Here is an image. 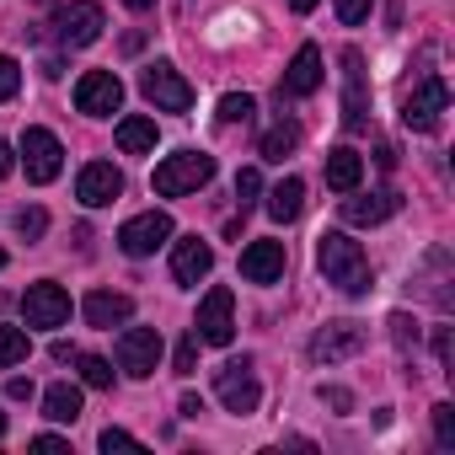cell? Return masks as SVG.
I'll return each instance as SVG.
<instances>
[{
    "label": "cell",
    "mask_w": 455,
    "mask_h": 455,
    "mask_svg": "<svg viewBox=\"0 0 455 455\" xmlns=\"http://www.w3.org/2000/svg\"><path fill=\"white\" fill-rule=\"evenodd\" d=\"M316 263H322V274H327V284H338L343 295H370V258H364V247L354 242V236H343V231H322V242H316Z\"/></svg>",
    "instance_id": "obj_1"
},
{
    "label": "cell",
    "mask_w": 455,
    "mask_h": 455,
    "mask_svg": "<svg viewBox=\"0 0 455 455\" xmlns=\"http://www.w3.org/2000/svg\"><path fill=\"white\" fill-rule=\"evenodd\" d=\"M209 177H214V156H204V150H177V156H166V161L156 166L150 188H156L161 198H182V193H198Z\"/></svg>",
    "instance_id": "obj_2"
},
{
    "label": "cell",
    "mask_w": 455,
    "mask_h": 455,
    "mask_svg": "<svg viewBox=\"0 0 455 455\" xmlns=\"http://www.w3.org/2000/svg\"><path fill=\"white\" fill-rule=\"evenodd\" d=\"M214 396L225 402V412H236V418L258 412L263 386H258V375H252V359H231V364H220V370H214Z\"/></svg>",
    "instance_id": "obj_3"
},
{
    "label": "cell",
    "mask_w": 455,
    "mask_h": 455,
    "mask_svg": "<svg viewBox=\"0 0 455 455\" xmlns=\"http://www.w3.org/2000/svg\"><path fill=\"white\" fill-rule=\"evenodd\" d=\"M444 108H450V81H444V76H423V81L407 92V102H402V124L418 129V134H434Z\"/></svg>",
    "instance_id": "obj_4"
},
{
    "label": "cell",
    "mask_w": 455,
    "mask_h": 455,
    "mask_svg": "<svg viewBox=\"0 0 455 455\" xmlns=\"http://www.w3.org/2000/svg\"><path fill=\"white\" fill-rule=\"evenodd\" d=\"M193 332H198V343H209V348H225V343L236 338V295L225 290V284H214V290L204 295Z\"/></svg>",
    "instance_id": "obj_5"
},
{
    "label": "cell",
    "mask_w": 455,
    "mask_h": 455,
    "mask_svg": "<svg viewBox=\"0 0 455 455\" xmlns=\"http://www.w3.org/2000/svg\"><path fill=\"white\" fill-rule=\"evenodd\" d=\"M140 92H145L161 113H188V108H193V86H188L166 60H156V65L140 70Z\"/></svg>",
    "instance_id": "obj_6"
},
{
    "label": "cell",
    "mask_w": 455,
    "mask_h": 455,
    "mask_svg": "<svg viewBox=\"0 0 455 455\" xmlns=\"http://www.w3.org/2000/svg\"><path fill=\"white\" fill-rule=\"evenodd\" d=\"M118 102H124V81H118L113 70H86V76L76 81V108H81L86 118L118 113Z\"/></svg>",
    "instance_id": "obj_7"
},
{
    "label": "cell",
    "mask_w": 455,
    "mask_h": 455,
    "mask_svg": "<svg viewBox=\"0 0 455 455\" xmlns=\"http://www.w3.org/2000/svg\"><path fill=\"white\" fill-rule=\"evenodd\" d=\"M22 166H28V182H54L60 166H65V145H60V134H49V129H28V134H22Z\"/></svg>",
    "instance_id": "obj_8"
},
{
    "label": "cell",
    "mask_w": 455,
    "mask_h": 455,
    "mask_svg": "<svg viewBox=\"0 0 455 455\" xmlns=\"http://www.w3.org/2000/svg\"><path fill=\"white\" fill-rule=\"evenodd\" d=\"M118 370H129L134 380L156 375V370H161V332H156V327H129V332L118 338Z\"/></svg>",
    "instance_id": "obj_9"
},
{
    "label": "cell",
    "mask_w": 455,
    "mask_h": 455,
    "mask_svg": "<svg viewBox=\"0 0 455 455\" xmlns=\"http://www.w3.org/2000/svg\"><path fill=\"white\" fill-rule=\"evenodd\" d=\"M161 242H172V214H161V209H145V214H134L124 231H118V247L129 252V258H150Z\"/></svg>",
    "instance_id": "obj_10"
},
{
    "label": "cell",
    "mask_w": 455,
    "mask_h": 455,
    "mask_svg": "<svg viewBox=\"0 0 455 455\" xmlns=\"http://www.w3.org/2000/svg\"><path fill=\"white\" fill-rule=\"evenodd\" d=\"M364 327L359 322H327L316 338H311V359L316 364H343V359H354L359 348H364Z\"/></svg>",
    "instance_id": "obj_11"
},
{
    "label": "cell",
    "mask_w": 455,
    "mask_h": 455,
    "mask_svg": "<svg viewBox=\"0 0 455 455\" xmlns=\"http://www.w3.org/2000/svg\"><path fill=\"white\" fill-rule=\"evenodd\" d=\"M102 22H108V17H102L97 0H76V6H65V12L54 17L65 49H86V44H97V38H102Z\"/></svg>",
    "instance_id": "obj_12"
},
{
    "label": "cell",
    "mask_w": 455,
    "mask_h": 455,
    "mask_svg": "<svg viewBox=\"0 0 455 455\" xmlns=\"http://www.w3.org/2000/svg\"><path fill=\"white\" fill-rule=\"evenodd\" d=\"M343 124H348L354 134H364V129H370V97H364V54H359V49H348V54H343Z\"/></svg>",
    "instance_id": "obj_13"
},
{
    "label": "cell",
    "mask_w": 455,
    "mask_h": 455,
    "mask_svg": "<svg viewBox=\"0 0 455 455\" xmlns=\"http://www.w3.org/2000/svg\"><path fill=\"white\" fill-rule=\"evenodd\" d=\"M22 316H28V327H65L70 322V295L60 284H28Z\"/></svg>",
    "instance_id": "obj_14"
},
{
    "label": "cell",
    "mask_w": 455,
    "mask_h": 455,
    "mask_svg": "<svg viewBox=\"0 0 455 455\" xmlns=\"http://www.w3.org/2000/svg\"><path fill=\"white\" fill-rule=\"evenodd\" d=\"M118 193H124V177H118L113 161H92V166H81V177H76V198H81L86 209H102V204H113Z\"/></svg>",
    "instance_id": "obj_15"
},
{
    "label": "cell",
    "mask_w": 455,
    "mask_h": 455,
    "mask_svg": "<svg viewBox=\"0 0 455 455\" xmlns=\"http://www.w3.org/2000/svg\"><path fill=\"white\" fill-rule=\"evenodd\" d=\"M316 86H322V49L316 44H300L295 60H290V70H284L279 97H311Z\"/></svg>",
    "instance_id": "obj_16"
},
{
    "label": "cell",
    "mask_w": 455,
    "mask_h": 455,
    "mask_svg": "<svg viewBox=\"0 0 455 455\" xmlns=\"http://www.w3.org/2000/svg\"><path fill=\"white\" fill-rule=\"evenodd\" d=\"M284 242H252L247 252H242V279L247 284H274V279H284Z\"/></svg>",
    "instance_id": "obj_17"
},
{
    "label": "cell",
    "mask_w": 455,
    "mask_h": 455,
    "mask_svg": "<svg viewBox=\"0 0 455 455\" xmlns=\"http://www.w3.org/2000/svg\"><path fill=\"white\" fill-rule=\"evenodd\" d=\"M396 193H348L343 204H338V214L348 220V225H380V220H391L396 214Z\"/></svg>",
    "instance_id": "obj_18"
},
{
    "label": "cell",
    "mask_w": 455,
    "mask_h": 455,
    "mask_svg": "<svg viewBox=\"0 0 455 455\" xmlns=\"http://www.w3.org/2000/svg\"><path fill=\"white\" fill-rule=\"evenodd\" d=\"M209 268H214V247L209 242H198V236L177 242V252H172V279L177 284H198V279H209Z\"/></svg>",
    "instance_id": "obj_19"
},
{
    "label": "cell",
    "mask_w": 455,
    "mask_h": 455,
    "mask_svg": "<svg viewBox=\"0 0 455 455\" xmlns=\"http://www.w3.org/2000/svg\"><path fill=\"white\" fill-rule=\"evenodd\" d=\"M81 311H86V322H92V327L113 332V327H124V322L134 316V300H129V295H118V290H92Z\"/></svg>",
    "instance_id": "obj_20"
},
{
    "label": "cell",
    "mask_w": 455,
    "mask_h": 455,
    "mask_svg": "<svg viewBox=\"0 0 455 455\" xmlns=\"http://www.w3.org/2000/svg\"><path fill=\"white\" fill-rule=\"evenodd\" d=\"M359 177H364V161H359V150H327V188L332 193H354L359 188Z\"/></svg>",
    "instance_id": "obj_21"
},
{
    "label": "cell",
    "mask_w": 455,
    "mask_h": 455,
    "mask_svg": "<svg viewBox=\"0 0 455 455\" xmlns=\"http://www.w3.org/2000/svg\"><path fill=\"white\" fill-rule=\"evenodd\" d=\"M300 209H306V182H300V177H284V182L268 193V214H274L279 225H290V220H300Z\"/></svg>",
    "instance_id": "obj_22"
},
{
    "label": "cell",
    "mask_w": 455,
    "mask_h": 455,
    "mask_svg": "<svg viewBox=\"0 0 455 455\" xmlns=\"http://www.w3.org/2000/svg\"><path fill=\"white\" fill-rule=\"evenodd\" d=\"M44 418H54V423H76V418H81V391H76L70 380H54V386L44 391Z\"/></svg>",
    "instance_id": "obj_23"
},
{
    "label": "cell",
    "mask_w": 455,
    "mask_h": 455,
    "mask_svg": "<svg viewBox=\"0 0 455 455\" xmlns=\"http://www.w3.org/2000/svg\"><path fill=\"white\" fill-rule=\"evenodd\" d=\"M118 150L124 156H150L156 150V118H124L118 124Z\"/></svg>",
    "instance_id": "obj_24"
},
{
    "label": "cell",
    "mask_w": 455,
    "mask_h": 455,
    "mask_svg": "<svg viewBox=\"0 0 455 455\" xmlns=\"http://www.w3.org/2000/svg\"><path fill=\"white\" fill-rule=\"evenodd\" d=\"M295 145H300V129H295V124H279V129L263 134V161H284Z\"/></svg>",
    "instance_id": "obj_25"
},
{
    "label": "cell",
    "mask_w": 455,
    "mask_h": 455,
    "mask_svg": "<svg viewBox=\"0 0 455 455\" xmlns=\"http://www.w3.org/2000/svg\"><path fill=\"white\" fill-rule=\"evenodd\" d=\"M28 332L22 327H0V370H12V364H22L28 359Z\"/></svg>",
    "instance_id": "obj_26"
},
{
    "label": "cell",
    "mask_w": 455,
    "mask_h": 455,
    "mask_svg": "<svg viewBox=\"0 0 455 455\" xmlns=\"http://www.w3.org/2000/svg\"><path fill=\"white\" fill-rule=\"evenodd\" d=\"M76 364H81V380H86L92 391H108V386H113V364H108L102 354H76Z\"/></svg>",
    "instance_id": "obj_27"
},
{
    "label": "cell",
    "mask_w": 455,
    "mask_h": 455,
    "mask_svg": "<svg viewBox=\"0 0 455 455\" xmlns=\"http://www.w3.org/2000/svg\"><path fill=\"white\" fill-rule=\"evenodd\" d=\"M252 113H258V102L247 92H231L220 102V124H252Z\"/></svg>",
    "instance_id": "obj_28"
},
{
    "label": "cell",
    "mask_w": 455,
    "mask_h": 455,
    "mask_svg": "<svg viewBox=\"0 0 455 455\" xmlns=\"http://www.w3.org/2000/svg\"><path fill=\"white\" fill-rule=\"evenodd\" d=\"M258 193H263V177H258V166H247V172H236V204H242V214L258 204Z\"/></svg>",
    "instance_id": "obj_29"
},
{
    "label": "cell",
    "mask_w": 455,
    "mask_h": 455,
    "mask_svg": "<svg viewBox=\"0 0 455 455\" xmlns=\"http://www.w3.org/2000/svg\"><path fill=\"white\" fill-rule=\"evenodd\" d=\"M434 439H439V450H450V444H455V407H450V402H439V407H434Z\"/></svg>",
    "instance_id": "obj_30"
},
{
    "label": "cell",
    "mask_w": 455,
    "mask_h": 455,
    "mask_svg": "<svg viewBox=\"0 0 455 455\" xmlns=\"http://www.w3.org/2000/svg\"><path fill=\"white\" fill-rule=\"evenodd\" d=\"M17 86H22V65H17L12 54H0V102H12Z\"/></svg>",
    "instance_id": "obj_31"
},
{
    "label": "cell",
    "mask_w": 455,
    "mask_h": 455,
    "mask_svg": "<svg viewBox=\"0 0 455 455\" xmlns=\"http://www.w3.org/2000/svg\"><path fill=\"white\" fill-rule=\"evenodd\" d=\"M44 231H49V214H44V209H22V214H17V236L38 242Z\"/></svg>",
    "instance_id": "obj_32"
},
{
    "label": "cell",
    "mask_w": 455,
    "mask_h": 455,
    "mask_svg": "<svg viewBox=\"0 0 455 455\" xmlns=\"http://www.w3.org/2000/svg\"><path fill=\"white\" fill-rule=\"evenodd\" d=\"M172 370H177V375H193V370H198V332H188V338L177 343V359H172Z\"/></svg>",
    "instance_id": "obj_33"
},
{
    "label": "cell",
    "mask_w": 455,
    "mask_h": 455,
    "mask_svg": "<svg viewBox=\"0 0 455 455\" xmlns=\"http://www.w3.org/2000/svg\"><path fill=\"white\" fill-rule=\"evenodd\" d=\"M391 338H396V348H418V322L407 311H396L391 316Z\"/></svg>",
    "instance_id": "obj_34"
},
{
    "label": "cell",
    "mask_w": 455,
    "mask_h": 455,
    "mask_svg": "<svg viewBox=\"0 0 455 455\" xmlns=\"http://www.w3.org/2000/svg\"><path fill=\"white\" fill-rule=\"evenodd\" d=\"M370 6H375V0H338V22L343 28H359L370 17Z\"/></svg>",
    "instance_id": "obj_35"
},
{
    "label": "cell",
    "mask_w": 455,
    "mask_h": 455,
    "mask_svg": "<svg viewBox=\"0 0 455 455\" xmlns=\"http://www.w3.org/2000/svg\"><path fill=\"white\" fill-rule=\"evenodd\" d=\"M322 402H327L332 412H348V407H354V396H348L343 386H322Z\"/></svg>",
    "instance_id": "obj_36"
},
{
    "label": "cell",
    "mask_w": 455,
    "mask_h": 455,
    "mask_svg": "<svg viewBox=\"0 0 455 455\" xmlns=\"http://www.w3.org/2000/svg\"><path fill=\"white\" fill-rule=\"evenodd\" d=\"M129 444H140L129 428H102V450H129Z\"/></svg>",
    "instance_id": "obj_37"
},
{
    "label": "cell",
    "mask_w": 455,
    "mask_h": 455,
    "mask_svg": "<svg viewBox=\"0 0 455 455\" xmlns=\"http://www.w3.org/2000/svg\"><path fill=\"white\" fill-rule=\"evenodd\" d=\"M6 396H12V402H33V380H28V375H12V380H6Z\"/></svg>",
    "instance_id": "obj_38"
},
{
    "label": "cell",
    "mask_w": 455,
    "mask_h": 455,
    "mask_svg": "<svg viewBox=\"0 0 455 455\" xmlns=\"http://www.w3.org/2000/svg\"><path fill=\"white\" fill-rule=\"evenodd\" d=\"M434 359L450 370V327H434Z\"/></svg>",
    "instance_id": "obj_39"
},
{
    "label": "cell",
    "mask_w": 455,
    "mask_h": 455,
    "mask_svg": "<svg viewBox=\"0 0 455 455\" xmlns=\"http://www.w3.org/2000/svg\"><path fill=\"white\" fill-rule=\"evenodd\" d=\"M177 407H182V418H198V412H204V402H198L193 391H182V402H177Z\"/></svg>",
    "instance_id": "obj_40"
},
{
    "label": "cell",
    "mask_w": 455,
    "mask_h": 455,
    "mask_svg": "<svg viewBox=\"0 0 455 455\" xmlns=\"http://www.w3.org/2000/svg\"><path fill=\"white\" fill-rule=\"evenodd\" d=\"M33 450H65V439H60V434H38Z\"/></svg>",
    "instance_id": "obj_41"
},
{
    "label": "cell",
    "mask_w": 455,
    "mask_h": 455,
    "mask_svg": "<svg viewBox=\"0 0 455 455\" xmlns=\"http://www.w3.org/2000/svg\"><path fill=\"white\" fill-rule=\"evenodd\" d=\"M6 177H12V145L0 140V182H6Z\"/></svg>",
    "instance_id": "obj_42"
},
{
    "label": "cell",
    "mask_w": 455,
    "mask_h": 455,
    "mask_svg": "<svg viewBox=\"0 0 455 455\" xmlns=\"http://www.w3.org/2000/svg\"><path fill=\"white\" fill-rule=\"evenodd\" d=\"M290 12H300V17H311V12H316V0H290Z\"/></svg>",
    "instance_id": "obj_43"
},
{
    "label": "cell",
    "mask_w": 455,
    "mask_h": 455,
    "mask_svg": "<svg viewBox=\"0 0 455 455\" xmlns=\"http://www.w3.org/2000/svg\"><path fill=\"white\" fill-rule=\"evenodd\" d=\"M124 6H129V12H150V6H156V0H124Z\"/></svg>",
    "instance_id": "obj_44"
},
{
    "label": "cell",
    "mask_w": 455,
    "mask_h": 455,
    "mask_svg": "<svg viewBox=\"0 0 455 455\" xmlns=\"http://www.w3.org/2000/svg\"><path fill=\"white\" fill-rule=\"evenodd\" d=\"M0 434H6V412H0Z\"/></svg>",
    "instance_id": "obj_45"
},
{
    "label": "cell",
    "mask_w": 455,
    "mask_h": 455,
    "mask_svg": "<svg viewBox=\"0 0 455 455\" xmlns=\"http://www.w3.org/2000/svg\"><path fill=\"white\" fill-rule=\"evenodd\" d=\"M0 268H6V252H0Z\"/></svg>",
    "instance_id": "obj_46"
}]
</instances>
